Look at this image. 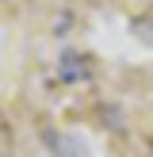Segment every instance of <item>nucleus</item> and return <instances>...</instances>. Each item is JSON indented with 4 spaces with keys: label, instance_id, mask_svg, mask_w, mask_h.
Instances as JSON below:
<instances>
[{
    "label": "nucleus",
    "instance_id": "nucleus-1",
    "mask_svg": "<svg viewBox=\"0 0 153 157\" xmlns=\"http://www.w3.org/2000/svg\"><path fill=\"white\" fill-rule=\"evenodd\" d=\"M58 77H61L65 84L88 81V77H92V65H88V58H80V54L65 50V54H61V65H58Z\"/></svg>",
    "mask_w": 153,
    "mask_h": 157
},
{
    "label": "nucleus",
    "instance_id": "nucleus-2",
    "mask_svg": "<svg viewBox=\"0 0 153 157\" xmlns=\"http://www.w3.org/2000/svg\"><path fill=\"white\" fill-rule=\"evenodd\" d=\"M50 142L58 146V157H84V146L76 142V138H58V134H50Z\"/></svg>",
    "mask_w": 153,
    "mask_h": 157
}]
</instances>
